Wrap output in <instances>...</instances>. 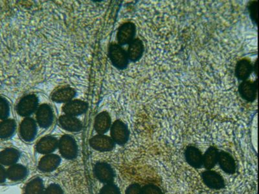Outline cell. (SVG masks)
I'll return each instance as SVG.
<instances>
[{"mask_svg":"<svg viewBox=\"0 0 259 194\" xmlns=\"http://www.w3.org/2000/svg\"><path fill=\"white\" fill-rule=\"evenodd\" d=\"M253 71L254 73H255V75H258V61L256 60V61L255 62V64H254L253 66Z\"/></svg>","mask_w":259,"mask_h":194,"instance_id":"33","label":"cell"},{"mask_svg":"<svg viewBox=\"0 0 259 194\" xmlns=\"http://www.w3.org/2000/svg\"><path fill=\"white\" fill-rule=\"evenodd\" d=\"M185 156L189 165L195 168H200L203 165V156L200 150L193 146H189L185 152Z\"/></svg>","mask_w":259,"mask_h":194,"instance_id":"19","label":"cell"},{"mask_svg":"<svg viewBox=\"0 0 259 194\" xmlns=\"http://www.w3.org/2000/svg\"><path fill=\"white\" fill-rule=\"evenodd\" d=\"M8 179L7 170L4 166L0 164V184L4 183Z\"/></svg>","mask_w":259,"mask_h":194,"instance_id":"32","label":"cell"},{"mask_svg":"<svg viewBox=\"0 0 259 194\" xmlns=\"http://www.w3.org/2000/svg\"><path fill=\"white\" fill-rule=\"evenodd\" d=\"M142 194H163L159 187L154 184H147L142 188Z\"/></svg>","mask_w":259,"mask_h":194,"instance_id":"30","label":"cell"},{"mask_svg":"<svg viewBox=\"0 0 259 194\" xmlns=\"http://www.w3.org/2000/svg\"><path fill=\"white\" fill-rule=\"evenodd\" d=\"M218 163L222 170L226 174H233L236 172V165L234 159L230 154L225 152L219 154Z\"/></svg>","mask_w":259,"mask_h":194,"instance_id":"23","label":"cell"},{"mask_svg":"<svg viewBox=\"0 0 259 194\" xmlns=\"http://www.w3.org/2000/svg\"><path fill=\"white\" fill-rule=\"evenodd\" d=\"M136 33V26L133 22H126L121 25L118 29L117 40L118 44H130L134 40Z\"/></svg>","mask_w":259,"mask_h":194,"instance_id":"6","label":"cell"},{"mask_svg":"<svg viewBox=\"0 0 259 194\" xmlns=\"http://www.w3.org/2000/svg\"><path fill=\"white\" fill-rule=\"evenodd\" d=\"M20 158L19 150L14 148H8L0 152V164L3 166H11L18 164Z\"/></svg>","mask_w":259,"mask_h":194,"instance_id":"18","label":"cell"},{"mask_svg":"<svg viewBox=\"0 0 259 194\" xmlns=\"http://www.w3.org/2000/svg\"><path fill=\"white\" fill-rule=\"evenodd\" d=\"M60 153L62 158L68 160H73L77 157L78 146L75 138L69 135L62 136L59 141Z\"/></svg>","mask_w":259,"mask_h":194,"instance_id":"3","label":"cell"},{"mask_svg":"<svg viewBox=\"0 0 259 194\" xmlns=\"http://www.w3.org/2000/svg\"><path fill=\"white\" fill-rule=\"evenodd\" d=\"M23 194H66L61 184L45 175H36L25 184Z\"/></svg>","mask_w":259,"mask_h":194,"instance_id":"1","label":"cell"},{"mask_svg":"<svg viewBox=\"0 0 259 194\" xmlns=\"http://www.w3.org/2000/svg\"><path fill=\"white\" fill-rule=\"evenodd\" d=\"M219 150L214 147H210L203 156V165L207 170L213 168L218 163Z\"/></svg>","mask_w":259,"mask_h":194,"instance_id":"25","label":"cell"},{"mask_svg":"<svg viewBox=\"0 0 259 194\" xmlns=\"http://www.w3.org/2000/svg\"><path fill=\"white\" fill-rule=\"evenodd\" d=\"M59 147L57 138L53 136H46L41 138L36 146V150L38 153L43 155L52 154Z\"/></svg>","mask_w":259,"mask_h":194,"instance_id":"13","label":"cell"},{"mask_svg":"<svg viewBox=\"0 0 259 194\" xmlns=\"http://www.w3.org/2000/svg\"><path fill=\"white\" fill-rule=\"evenodd\" d=\"M62 159L57 154L46 155L38 164V169L42 173H51L57 170L61 165Z\"/></svg>","mask_w":259,"mask_h":194,"instance_id":"10","label":"cell"},{"mask_svg":"<svg viewBox=\"0 0 259 194\" xmlns=\"http://www.w3.org/2000/svg\"><path fill=\"white\" fill-rule=\"evenodd\" d=\"M37 125L35 121L31 117H27L22 122L20 127V137L24 141H33L37 135Z\"/></svg>","mask_w":259,"mask_h":194,"instance_id":"9","label":"cell"},{"mask_svg":"<svg viewBox=\"0 0 259 194\" xmlns=\"http://www.w3.org/2000/svg\"><path fill=\"white\" fill-rule=\"evenodd\" d=\"M88 104L80 100L69 101L64 106L62 110L66 115L76 117L82 115L88 110Z\"/></svg>","mask_w":259,"mask_h":194,"instance_id":"17","label":"cell"},{"mask_svg":"<svg viewBox=\"0 0 259 194\" xmlns=\"http://www.w3.org/2000/svg\"><path fill=\"white\" fill-rule=\"evenodd\" d=\"M108 57L115 68L124 70L128 66L129 59L127 52L117 43H111L108 48Z\"/></svg>","mask_w":259,"mask_h":194,"instance_id":"2","label":"cell"},{"mask_svg":"<svg viewBox=\"0 0 259 194\" xmlns=\"http://www.w3.org/2000/svg\"><path fill=\"white\" fill-rule=\"evenodd\" d=\"M258 80L242 81L239 85V93L244 101L253 103L257 96Z\"/></svg>","mask_w":259,"mask_h":194,"instance_id":"8","label":"cell"},{"mask_svg":"<svg viewBox=\"0 0 259 194\" xmlns=\"http://www.w3.org/2000/svg\"><path fill=\"white\" fill-rule=\"evenodd\" d=\"M202 177L204 183L210 188L220 190L225 185L223 177L214 171H205L203 173Z\"/></svg>","mask_w":259,"mask_h":194,"instance_id":"16","label":"cell"},{"mask_svg":"<svg viewBox=\"0 0 259 194\" xmlns=\"http://www.w3.org/2000/svg\"><path fill=\"white\" fill-rule=\"evenodd\" d=\"M10 113L9 102L4 97L0 96V119L6 120Z\"/></svg>","mask_w":259,"mask_h":194,"instance_id":"28","label":"cell"},{"mask_svg":"<svg viewBox=\"0 0 259 194\" xmlns=\"http://www.w3.org/2000/svg\"><path fill=\"white\" fill-rule=\"evenodd\" d=\"M16 124L15 120L6 119L0 122V138L6 139L12 137L15 132Z\"/></svg>","mask_w":259,"mask_h":194,"instance_id":"26","label":"cell"},{"mask_svg":"<svg viewBox=\"0 0 259 194\" xmlns=\"http://www.w3.org/2000/svg\"><path fill=\"white\" fill-rule=\"evenodd\" d=\"M99 194H121L119 188L113 183L105 184Z\"/></svg>","mask_w":259,"mask_h":194,"instance_id":"29","label":"cell"},{"mask_svg":"<svg viewBox=\"0 0 259 194\" xmlns=\"http://www.w3.org/2000/svg\"><path fill=\"white\" fill-rule=\"evenodd\" d=\"M29 173L28 168L20 163L9 166L7 170L8 179L15 182L24 181L28 176Z\"/></svg>","mask_w":259,"mask_h":194,"instance_id":"14","label":"cell"},{"mask_svg":"<svg viewBox=\"0 0 259 194\" xmlns=\"http://www.w3.org/2000/svg\"><path fill=\"white\" fill-rule=\"evenodd\" d=\"M38 99L35 94H28L21 99L16 106V112L22 117H29L37 110Z\"/></svg>","mask_w":259,"mask_h":194,"instance_id":"4","label":"cell"},{"mask_svg":"<svg viewBox=\"0 0 259 194\" xmlns=\"http://www.w3.org/2000/svg\"><path fill=\"white\" fill-rule=\"evenodd\" d=\"M95 175L102 183L107 184L113 183L114 180V172L109 164L106 163H97L94 166Z\"/></svg>","mask_w":259,"mask_h":194,"instance_id":"7","label":"cell"},{"mask_svg":"<svg viewBox=\"0 0 259 194\" xmlns=\"http://www.w3.org/2000/svg\"><path fill=\"white\" fill-rule=\"evenodd\" d=\"M76 95L75 90L70 87H63L55 91L53 93L52 99L53 101L58 103H68Z\"/></svg>","mask_w":259,"mask_h":194,"instance_id":"24","label":"cell"},{"mask_svg":"<svg viewBox=\"0 0 259 194\" xmlns=\"http://www.w3.org/2000/svg\"><path fill=\"white\" fill-rule=\"evenodd\" d=\"M36 120L41 128H48L52 126L54 120L52 108L46 104L41 105L36 112Z\"/></svg>","mask_w":259,"mask_h":194,"instance_id":"11","label":"cell"},{"mask_svg":"<svg viewBox=\"0 0 259 194\" xmlns=\"http://www.w3.org/2000/svg\"><path fill=\"white\" fill-rule=\"evenodd\" d=\"M253 71V65L247 59H242L237 62L235 69V75L238 80L244 81L248 79Z\"/></svg>","mask_w":259,"mask_h":194,"instance_id":"15","label":"cell"},{"mask_svg":"<svg viewBox=\"0 0 259 194\" xmlns=\"http://www.w3.org/2000/svg\"><path fill=\"white\" fill-rule=\"evenodd\" d=\"M115 142L112 138L105 135L95 136L90 140L92 149L99 152H109L115 147Z\"/></svg>","mask_w":259,"mask_h":194,"instance_id":"12","label":"cell"},{"mask_svg":"<svg viewBox=\"0 0 259 194\" xmlns=\"http://www.w3.org/2000/svg\"><path fill=\"white\" fill-rule=\"evenodd\" d=\"M111 136L115 143L119 145L126 144L130 136L128 126L121 120H117L111 126Z\"/></svg>","mask_w":259,"mask_h":194,"instance_id":"5","label":"cell"},{"mask_svg":"<svg viewBox=\"0 0 259 194\" xmlns=\"http://www.w3.org/2000/svg\"><path fill=\"white\" fill-rule=\"evenodd\" d=\"M111 124H112V119L109 113L107 112H101L96 118L95 129L99 135H104L109 130Z\"/></svg>","mask_w":259,"mask_h":194,"instance_id":"22","label":"cell"},{"mask_svg":"<svg viewBox=\"0 0 259 194\" xmlns=\"http://www.w3.org/2000/svg\"><path fill=\"white\" fill-rule=\"evenodd\" d=\"M125 194H142V188L138 184H133L126 189Z\"/></svg>","mask_w":259,"mask_h":194,"instance_id":"31","label":"cell"},{"mask_svg":"<svg viewBox=\"0 0 259 194\" xmlns=\"http://www.w3.org/2000/svg\"><path fill=\"white\" fill-rule=\"evenodd\" d=\"M258 1H251L247 5V10L254 25H258Z\"/></svg>","mask_w":259,"mask_h":194,"instance_id":"27","label":"cell"},{"mask_svg":"<svg viewBox=\"0 0 259 194\" xmlns=\"http://www.w3.org/2000/svg\"><path fill=\"white\" fill-rule=\"evenodd\" d=\"M59 124L64 130L69 132H78L82 129V124L80 120L70 115H62L59 118Z\"/></svg>","mask_w":259,"mask_h":194,"instance_id":"20","label":"cell"},{"mask_svg":"<svg viewBox=\"0 0 259 194\" xmlns=\"http://www.w3.org/2000/svg\"><path fill=\"white\" fill-rule=\"evenodd\" d=\"M145 52V45L143 41L140 38H136L129 44L128 48V57L129 61L136 62L142 59Z\"/></svg>","mask_w":259,"mask_h":194,"instance_id":"21","label":"cell"}]
</instances>
